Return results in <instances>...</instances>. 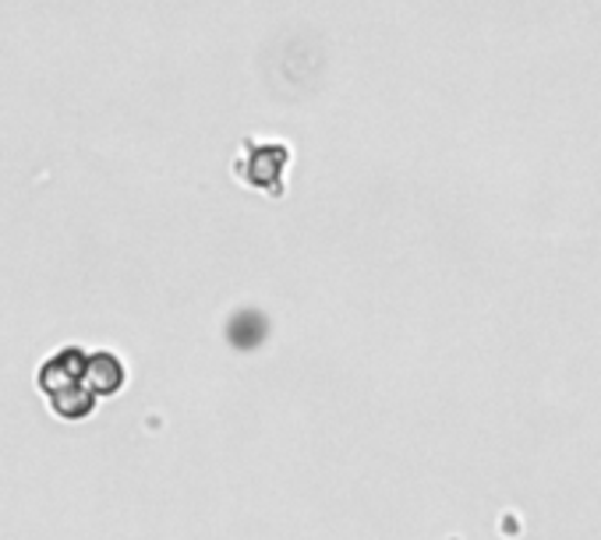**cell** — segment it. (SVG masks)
<instances>
[{
  "label": "cell",
  "instance_id": "6da1fadb",
  "mask_svg": "<svg viewBox=\"0 0 601 540\" xmlns=\"http://www.w3.org/2000/svg\"><path fill=\"white\" fill-rule=\"evenodd\" d=\"M40 393L64 420H81L96 410L99 396H113L124 385V364L110 350L61 346L40 364Z\"/></svg>",
  "mask_w": 601,
  "mask_h": 540
},
{
  "label": "cell",
  "instance_id": "7a4b0ae2",
  "mask_svg": "<svg viewBox=\"0 0 601 540\" xmlns=\"http://www.w3.org/2000/svg\"><path fill=\"white\" fill-rule=\"evenodd\" d=\"M294 159V148L287 142H259V139H244L238 159L230 163V174L238 177L244 188L265 191L270 198L283 201L287 198V166Z\"/></svg>",
  "mask_w": 601,
  "mask_h": 540
}]
</instances>
